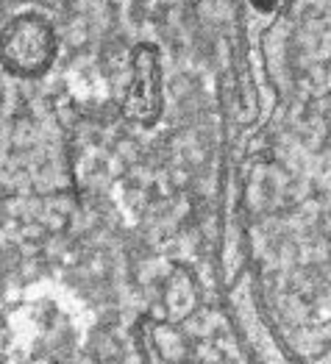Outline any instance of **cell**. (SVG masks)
I'll use <instances>...</instances> for the list:
<instances>
[{
  "label": "cell",
  "mask_w": 331,
  "mask_h": 364,
  "mask_svg": "<svg viewBox=\"0 0 331 364\" xmlns=\"http://www.w3.org/2000/svg\"><path fill=\"white\" fill-rule=\"evenodd\" d=\"M3 59L17 73H42L53 59V31L39 17H20L3 39Z\"/></svg>",
  "instance_id": "1"
},
{
  "label": "cell",
  "mask_w": 331,
  "mask_h": 364,
  "mask_svg": "<svg viewBox=\"0 0 331 364\" xmlns=\"http://www.w3.org/2000/svg\"><path fill=\"white\" fill-rule=\"evenodd\" d=\"M162 81L153 48H137L134 53V87L128 92V114L151 122L162 106Z\"/></svg>",
  "instance_id": "2"
}]
</instances>
